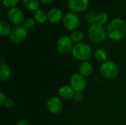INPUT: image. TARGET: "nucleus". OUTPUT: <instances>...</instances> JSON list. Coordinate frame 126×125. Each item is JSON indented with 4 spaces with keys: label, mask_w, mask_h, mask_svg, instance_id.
Listing matches in <instances>:
<instances>
[{
    "label": "nucleus",
    "mask_w": 126,
    "mask_h": 125,
    "mask_svg": "<svg viewBox=\"0 0 126 125\" xmlns=\"http://www.w3.org/2000/svg\"><path fill=\"white\" fill-rule=\"evenodd\" d=\"M108 37L114 41H120L126 35V21L120 18L112 19L106 27Z\"/></svg>",
    "instance_id": "nucleus-1"
},
{
    "label": "nucleus",
    "mask_w": 126,
    "mask_h": 125,
    "mask_svg": "<svg viewBox=\"0 0 126 125\" xmlns=\"http://www.w3.org/2000/svg\"><path fill=\"white\" fill-rule=\"evenodd\" d=\"M88 38L91 42L94 43H100L105 41L106 38V29L103 25L97 23L91 24L88 29Z\"/></svg>",
    "instance_id": "nucleus-2"
},
{
    "label": "nucleus",
    "mask_w": 126,
    "mask_h": 125,
    "mask_svg": "<svg viewBox=\"0 0 126 125\" xmlns=\"http://www.w3.org/2000/svg\"><path fill=\"white\" fill-rule=\"evenodd\" d=\"M72 54L75 58L77 60L84 62L88 61L92 55V51L91 47L85 43H77L73 46L72 49Z\"/></svg>",
    "instance_id": "nucleus-3"
},
{
    "label": "nucleus",
    "mask_w": 126,
    "mask_h": 125,
    "mask_svg": "<svg viewBox=\"0 0 126 125\" xmlns=\"http://www.w3.org/2000/svg\"><path fill=\"white\" fill-rule=\"evenodd\" d=\"M100 74L107 80H112L116 78L119 74V68L115 62L107 60L103 63L100 67Z\"/></svg>",
    "instance_id": "nucleus-4"
},
{
    "label": "nucleus",
    "mask_w": 126,
    "mask_h": 125,
    "mask_svg": "<svg viewBox=\"0 0 126 125\" xmlns=\"http://www.w3.org/2000/svg\"><path fill=\"white\" fill-rule=\"evenodd\" d=\"M27 35V29L24 26L18 25L12 29L9 35L10 41L14 44H20L24 41Z\"/></svg>",
    "instance_id": "nucleus-5"
},
{
    "label": "nucleus",
    "mask_w": 126,
    "mask_h": 125,
    "mask_svg": "<svg viewBox=\"0 0 126 125\" xmlns=\"http://www.w3.org/2000/svg\"><path fill=\"white\" fill-rule=\"evenodd\" d=\"M62 21L65 28L70 31L77 29L80 23L79 16L73 12H69L66 13L65 15H63Z\"/></svg>",
    "instance_id": "nucleus-6"
},
{
    "label": "nucleus",
    "mask_w": 126,
    "mask_h": 125,
    "mask_svg": "<svg viewBox=\"0 0 126 125\" xmlns=\"http://www.w3.org/2000/svg\"><path fill=\"white\" fill-rule=\"evenodd\" d=\"M69 83L75 92H82L86 87V80L80 73L73 74L70 77Z\"/></svg>",
    "instance_id": "nucleus-7"
},
{
    "label": "nucleus",
    "mask_w": 126,
    "mask_h": 125,
    "mask_svg": "<svg viewBox=\"0 0 126 125\" xmlns=\"http://www.w3.org/2000/svg\"><path fill=\"white\" fill-rule=\"evenodd\" d=\"M73 41L69 36L63 35L58 38L56 43V49L58 52L62 55H65L72 51L73 48Z\"/></svg>",
    "instance_id": "nucleus-8"
},
{
    "label": "nucleus",
    "mask_w": 126,
    "mask_h": 125,
    "mask_svg": "<svg viewBox=\"0 0 126 125\" xmlns=\"http://www.w3.org/2000/svg\"><path fill=\"white\" fill-rule=\"evenodd\" d=\"M47 107L48 111L52 114H58L63 110V104L60 97H52L49 98L47 102Z\"/></svg>",
    "instance_id": "nucleus-9"
},
{
    "label": "nucleus",
    "mask_w": 126,
    "mask_h": 125,
    "mask_svg": "<svg viewBox=\"0 0 126 125\" xmlns=\"http://www.w3.org/2000/svg\"><path fill=\"white\" fill-rule=\"evenodd\" d=\"M7 17L10 21L17 26L23 23L24 20L23 12L18 7H13L9 9L7 12Z\"/></svg>",
    "instance_id": "nucleus-10"
},
{
    "label": "nucleus",
    "mask_w": 126,
    "mask_h": 125,
    "mask_svg": "<svg viewBox=\"0 0 126 125\" xmlns=\"http://www.w3.org/2000/svg\"><path fill=\"white\" fill-rule=\"evenodd\" d=\"M68 7L73 13H80L89 7V0H69Z\"/></svg>",
    "instance_id": "nucleus-11"
},
{
    "label": "nucleus",
    "mask_w": 126,
    "mask_h": 125,
    "mask_svg": "<svg viewBox=\"0 0 126 125\" xmlns=\"http://www.w3.org/2000/svg\"><path fill=\"white\" fill-rule=\"evenodd\" d=\"M63 12L60 8L52 7L49 9L47 12V18L48 21L51 23H58L61 19H63Z\"/></svg>",
    "instance_id": "nucleus-12"
},
{
    "label": "nucleus",
    "mask_w": 126,
    "mask_h": 125,
    "mask_svg": "<svg viewBox=\"0 0 126 125\" xmlns=\"http://www.w3.org/2000/svg\"><path fill=\"white\" fill-rule=\"evenodd\" d=\"M75 93V92L72 89V88L70 85H65L60 87L58 91V94L59 97L61 99H65V100H68V99L73 98Z\"/></svg>",
    "instance_id": "nucleus-13"
},
{
    "label": "nucleus",
    "mask_w": 126,
    "mask_h": 125,
    "mask_svg": "<svg viewBox=\"0 0 126 125\" xmlns=\"http://www.w3.org/2000/svg\"><path fill=\"white\" fill-rule=\"evenodd\" d=\"M93 71V66L89 61L82 62L79 66V73L83 77L89 76Z\"/></svg>",
    "instance_id": "nucleus-14"
},
{
    "label": "nucleus",
    "mask_w": 126,
    "mask_h": 125,
    "mask_svg": "<svg viewBox=\"0 0 126 125\" xmlns=\"http://www.w3.org/2000/svg\"><path fill=\"white\" fill-rule=\"evenodd\" d=\"M11 77V71L10 67L4 63H0V80L7 81Z\"/></svg>",
    "instance_id": "nucleus-15"
},
{
    "label": "nucleus",
    "mask_w": 126,
    "mask_h": 125,
    "mask_svg": "<svg viewBox=\"0 0 126 125\" xmlns=\"http://www.w3.org/2000/svg\"><path fill=\"white\" fill-rule=\"evenodd\" d=\"M24 7L30 11H36L39 10L40 1L39 0H23Z\"/></svg>",
    "instance_id": "nucleus-16"
},
{
    "label": "nucleus",
    "mask_w": 126,
    "mask_h": 125,
    "mask_svg": "<svg viewBox=\"0 0 126 125\" xmlns=\"http://www.w3.org/2000/svg\"><path fill=\"white\" fill-rule=\"evenodd\" d=\"M94 59L100 63H104L105 61L107 60V57H108V54L107 52L103 49H97L94 51Z\"/></svg>",
    "instance_id": "nucleus-17"
},
{
    "label": "nucleus",
    "mask_w": 126,
    "mask_h": 125,
    "mask_svg": "<svg viewBox=\"0 0 126 125\" xmlns=\"http://www.w3.org/2000/svg\"><path fill=\"white\" fill-rule=\"evenodd\" d=\"M12 31V27L10 24L5 20L0 21V35L1 36L10 35Z\"/></svg>",
    "instance_id": "nucleus-18"
},
{
    "label": "nucleus",
    "mask_w": 126,
    "mask_h": 125,
    "mask_svg": "<svg viewBox=\"0 0 126 125\" xmlns=\"http://www.w3.org/2000/svg\"><path fill=\"white\" fill-rule=\"evenodd\" d=\"M34 19L35 20L36 22H38L39 24H44L47 21V20H48L47 13L44 10L39 9L35 12Z\"/></svg>",
    "instance_id": "nucleus-19"
},
{
    "label": "nucleus",
    "mask_w": 126,
    "mask_h": 125,
    "mask_svg": "<svg viewBox=\"0 0 126 125\" xmlns=\"http://www.w3.org/2000/svg\"><path fill=\"white\" fill-rule=\"evenodd\" d=\"M69 37L73 42L80 43L83 39V33L81 30L75 29L74 31H72Z\"/></svg>",
    "instance_id": "nucleus-20"
},
{
    "label": "nucleus",
    "mask_w": 126,
    "mask_h": 125,
    "mask_svg": "<svg viewBox=\"0 0 126 125\" xmlns=\"http://www.w3.org/2000/svg\"><path fill=\"white\" fill-rule=\"evenodd\" d=\"M108 21V15L104 13V12H100L98 13L97 15V18H96V23L103 25L104 24H106Z\"/></svg>",
    "instance_id": "nucleus-21"
},
{
    "label": "nucleus",
    "mask_w": 126,
    "mask_h": 125,
    "mask_svg": "<svg viewBox=\"0 0 126 125\" xmlns=\"http://www.w3.org/2000/svg\"><path fill=\"white\" fill-rule=\"evenodd\" d=\"M35 20L32 18L27 17L24 18L23 21V26L27 29H31L35 26Z\"/></svg>",
    "instance_id": "nucleus-22"
},
{
    "label": "nucleus",
    "mask_w": 126,
    "mask_h": 125,
    "mask_svg": "<svg viewBox=\"0 0 126 125\" xmlns=\"http://www.w3.org/2000/svg\"><path fill=\"white\" fill-rule=\"evenodd\" d=\"M97 13H96L94 11H89L86 16V21L89 23H91L92 24L94 23H96V18H97Z\"/></svg>",
    "instance_id": "nucleus-23"
},
{
    "label": "nucleus",
    "mask_w": 126,
    "mask_h": 125,
    "mask_svg": "<svg viewBox=\"0 0 126 125\" xmlns=\"http://www.w3.org/2000/svg\"><path fill=\"white\" fill-rule=\"evenodd\" d=\"M2 4L4 7L8 8L16 7V5L18 3L19 0H1Z\"/></svg>",
    "instance_id": "nucleus-24"
},
{
    "label": "nucleus",
    "mask_w": 126,
    "mask_h": 125,
    "mask_svg": "<svg viewBox=\"0 0 126 125\" xmlns=\"http://www.w3.org/2000/svg\"><path fill=\"white\" fill-rule=\"evenodd\" d=\"M74 100L76 102H81L83 100V94L82 92H75L73 97Z\"/></svg>",
    "instance_id": "nucleus-25"
},
{
    "label": "nucleus",
    "mask_w": 126,
    "mask_h": 125,
    "mask_svg": "<svg viewBox=\"0 0 126 125\" xmlns=\"http://www.w3.org/2000/svg\"><path fill=\"white\" fill-rule=\"evenodd\" d=\"M4 105L7 108H13L14 107V105H15V102H14V101H13L12 99L7 98Z\"/></svg>",
    "instance_id": "nucleus-26"
},
{
    "label": "nucleus",
    "mask_w": 126,
    "mask_h": 125,
    "mask_svg": "<svg viewBox=\"0 0 126 125\" xmlns=\"http://www.w3.org/2000/svg\"><path fill=\"white\" fill-rule=\"evenodd\" d=\"M7 97L5 96V94H4V92H0V105H4L6 100H7Z\"/></svg>",
    "instance_id": "nucleus-27"
},
{
    "label": "nucleus",
    "mask_w": 126,
    "mask_h": 125,
    "mask_svg": "<svg viewBox=\"0 0 126 125\" xmlns=\"http://www.w3.org/2000/svg\"><path fill=\"white\" fill-rule=\"evenodd\" d=\"M17 125H30L29 122L25 119H21L18 122Z\"/></svg>",
    "instance_id": "nucleus-28"
},
{
    "label": "nucleus",
    "mask_w": 126,
    "mask_h": 125,
    "mask_svg": "<svg viewBox=\"0 0 126 125\" xmlns=\"http://www.w3.org/2000/svg\"><path fill=\"white\" fill-rule=\"evenodd\" d=\"M53 0H40V1H41L43 4H49Z\"/></svg>",
    "instance_id": "nucleus-29"
}]
</instances>
